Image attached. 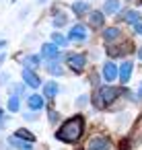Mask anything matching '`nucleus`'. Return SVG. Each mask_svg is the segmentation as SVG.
<instances>
[{
  "mask_svg": "<svg viewBox=\"0 0 142 150\" xmlns=\"http://www.w3.org/2000/svg\"><path fill=\"white\" fill-rule=\"evenodd\" d=\"M103 23H105V15H103L101 11H91V13H89V27H91L93 31L101 29Z\"/></svg>",
  "mask_w": 142,
  "mask_h": 150,
  "instance_id": "1a4fd4ad",
  "label": "nucleus"
},
{
  "mask_svg": "<svg viewBox=\"0 0 142 150\" xmlns=\"http://www.w3.org/2000/svg\"><path fill=\"white\" fill-rule=\"evenodd\" d=\"M48 117H50V123H58V119H60L58 111H54V109H50V111H48Z\"/></svg>",
  "mask_w": 142,
  "mask_h": 150,
  "instance_id": "b1692460",
  "label": "nucleus"
},
{
  "mask_svg": "<svg viewBox=\"0 0 142 150\" xmlns=\"http://www.w3.org/2000/svg\"><path fill=\"white\" fill-rule=\"evenodd\" d=\"M52 25H54V29H62V27H66L68 25V17H66V13H56L54 15V19H52Z\"/></svg>",
  "mask_w": 142,
  "mask_h": 150,
  "instance_id": "6ab92c4d",
  "label": "nucleus"
},
{
  "mask_svg": "<svg viewBox=\"0 0 142 150\" xmlns=\"http://www.w3.org/2000/svg\"><path fill=\"white\" fill-rule=\"evenodd\" d=\"M132 70H134V64H132L130 60H126V62L119 66V80H121L124 84L130 82V78H132Z\"/></svg>",
  "mask_w": 142,
  "mask_h": 150,
  "instance_id": "ddd939ff",
  "label": "nucleus"
},
{
  "mask_svg": "<svg viewBox=\"0 0 142 150\" xmlns=\"http://www.w3.org/2000/svg\"><path fill=\"white\" fill-rule=\"evenodd\" d=\"M138 21H142V13L140 11H126V15H124V23H128V25H136Z\"/></svg>",
  "mask_w": 142,
  "mask_h": 150,
  "instance_id": "a211bd4d",
  "label": "nucleus"
},
{
  "mask_svg": "<svg viewBox=\"0 0 142 150\" xmlns=\"http://www.w3.org/2000/svg\"><path fill=\"white\" fill-rule=\"evenodd\" d=\"M52 43H56L58 47H66L70 41H68V37H64L62 33H58V31H54L52 33Z\"/></svg>",
  "mask_w": 142,
  "mask_h": 150,
  "instance_id": "412c9836",
  "label": "nucleus"
},
{
  "mask_svg": "<svg viewBox=\"0 0 142 150\" xmlns=\"http://www.w3.org/2000/svg\"><path fill=\"white\" fill-rule=\"evenodd\" d=\"M41 58H43L45 62H54V60H62V54H60V47H58L56 43H52V41H48V43H43V45H41Z\"/></svg>",
  "mask_w": 142,
  "mask_h": 150,
  "instance_id": "39448f33",
  "label": "nucleus"
},
{
  "mask_svg": "<svg viewBox=\"0 0 142 150\" xmlns=\"http://www.w3.org/2000/svg\"><path fill=\"white\" fill-rule=\"evenodd\" d=\"M87 150H111V140L105 136H93L87 142Z\"/></svg>",
  "mask_w": 142,
  "mask_h": 150,
  "instance_id": "0eeeda50",
  "label": "nucleus"
},
{
  "mask_svg": "<svg viewBox=\"0 0 142 150\" xmlns=\"http://www.w3.org/2000/svg\"><path fill=\"white\" fill-rule=\"evenodd\" d=\"M101 78H103V80H105L107 84H111V82H113L115 78H119V68H117V66H115L113 62H109V60H107V62L103 64V70H101Z\"/></svg>",
  "mask_w": 142,
  "mask_h": 150,
  "instance_id": "423d86ee",
  "label": "nucleus"
},
{
  "mask_svg": "<svg viewBox=\"0 0 142 150\" xmlns=\"http://www.w3.org/2000/svg\"><path fill=\"white\" fill-rule=\"evenodd\" d=\"M136 99H138V101H142V82H140V86H138V93H136Z\"/></svg>",
  "mask_w": 142,
  "mask_h": 150,
  "instance_id": "cd10ccee",
  "label": "nucleus"
},
{
  "mask_svg": "<svg viewBox=\"0 0 142 150\" xmlns=\"http://www.w3.org/2000/svg\"><path fill=\"white\" fill-rule=\"evenodd\" d=\"M121 93H126V88H119V86H109V84H105V86H101L97 93H95V97H93V105L97 107V109H103V107H107V105H111Z\"/></svg>",
  "mask_w": 142,
  "mask_h": 150,
  "instance_id": "f03ea898",
  "label": "nucleus"
},
{
  "mask_svg": "<svg viewBox=\"0 0 142 150\" xmlns=\"http://www.w3.org/2000/svg\"><path fill=\"white\" fill-rule=\"evenodd\" d=\"M15 136H17V138H21V140H25V142H29V144H33V142H35V136H33L29 129H25V127L17 129V132H15Z\"/></svg>",
  "mask_w": 142,
  "mask_h": 150,
  "instance_id": "4be33fe9",
  "label": "nucleus"
},
{
  "mask_svg": "<svg viewBox=\"0 0 142 150\" xmlns=\"http://www.w3.org/2000/svg\"><path fill=\"white\" fill-rule=\"evenodd\" d=\"M9 144H11L13 148H19V150H33V144L21 140V138H17V136H9Z\"/></svg>",
  "mask_w": 142,
  "mask_h": 150,
  "instance_id": "dca6fc26",
  "label": "nucleus"
},
{
  "mask_svg": "<svg viewBox=\"0 0 142 150\" xmlns=\"http://www.w3.org/2000/svg\"><path fill=\"white\" fill-rule=\"evenodd\" d=\"M4 45H6V41H4V39H0V50H2Z\"/></svg>",
  "mask_w": 142,
  "mask_h": 150,
  "instance_id": "2f4dec72",
  "label": "nucleus"
},
{
  "mask_svg": "<svg viewBox=\"0 0 142 150\" xmlns=\"http://www.w3.org/2000/svg\"><path fill=\"white\" fill-rule=\"evenodd\" d=\"M27 105H29L31 111L37 113V111H41V109L45 107V99H43V95H37V93H35V95H29V97H27Z\"/></svg>",
  "mask_w": 142,
  "mask_h": 150,
  "instance_id": "f8f14e48",
  "label": "nucleus"
},
{
  "mask_svg": "<svg viewBox=\"0 0 142 150\" xmlns=\"http://www.w3.org/2000/svg\"><path fill=\"white\" fill-rule=\"evenodd\" d=\"M6 107H9V111H11V113H17V111H19V107H21V103H19V97H17V95H11V97H9V103H6Z\"/></svg>",
  "mask_w": 142,
  "mask_h": 150,
  "instance_id": "5701e85b",
  "label": "nucleus"
},
{
  "mask_svg": "<svg viewBox=\"0 0 142 150\" xmlns=\"http://www.w3.org/2000/svg\"><path fill=\"white\" fill-rule=\"evenodd\" d=\"M138 58H140V62H142V45L138 47Z\"/></svg>",
  "mask_w": 142,
  "mask_h": 150,
  "instance_id": "7c9ffc66",
  "label": "nucleus"
},
{
  "mask_svg": "<svg viewBox=\"0 0 142 150\" xmlns=\"http://www.w3.org/2000/svg\"><path fill=\"white\" fill-rule=\"evenodd\" d=\"M119 39H121V29H119V27H109V29L103 31V41H105V43L113 45V43H117Z\"/></svg>",
  "mask_w": 142,
  "mask_h": 150,
  "instance_id": "9d476101",
  "label": "nucleus"
},
{
  "mask_svg": "<svg viewBox=\"0 0 142 150\" xmlns=\"http://www.w3.org/2000/svg\"><path fill=\"white\" fill-rule=\"evenodd\" d=\"M82 132H84V117L82 115H74V117L66 119L60 125V129L56 132V140L66 142V144H74V142L80 140Z\"/></svg>",
  "mask_w": 142,
  "mask_h": 150,
  "instance_id": "f257e3e1",
  "label": "nucleus"
},
{
  "mask_svg": "<svg viewBox=\"0 0 142 150\" xmlns=\"http://www.w3.org/2000/svg\"><path fill=\"white\" fill-rule=\"evenodd\" d=\"M39 64H41V56H37V54H29L25 58V68H29V70H35Z\"/></svg>",
  "mask_w": 142,
  "mask_h": 150,
  "instance_id": "aec40b11",
  "label": "nucleus"
},
{
  "mask_svg": "<svg viewBox=\"0 0 142 150\" xmlns=\"http://www.w3.org/2000/svg\"><path fill=\"white\" fill-rule=\"evenodd\" d=\"M134 31H136L138 35H142V21H138V23L134 25Z\"/></svg>",
  "mask_w": 142,
  "mask_h": 150,
  "instance_id": "bb28decb",
  "label": "nucleus"
},
{
  "mask_svg": "<svg viewBox=\"0 0 142 150\" xmlns=\"http://www.w3.org/2000/svg\"><path fill=\"white\" fill-rule=\"evenodd\" d=\"M43 2H48V0H39V4H43Z\"/></svg>",
  "mask_w": 142,
  "mask_h": 150,
  "instance_id": "473e14b6",
  "label": "nucleus"
},
{
  "mask_svg": "<svg viewBox=\"0 0 142 150\" xmlns=\"http://www.w3.org/2000/svg\"><path fill=\"white\" fill-rule=\"evenodd\" d=\"M21 76H23V84H25V86H29V88H39V86H41V78L35 74V70L23 68Z\"/></svg>",
  "mask_w": 142,
  "mask_h": 150,
  "instance_id": "6e6552de",
  "label": "nucleus"
},
{
  "mask_svg": "<svg viewBox=\"0 0 142 150\" xmlns=\"http://www.w3.org/2000/svg\"><path fill=\"white\" fill-rule=\"evenodd\" d=\"M72 13L76 17H84V15L91 13V4L87 2V0H76V2L72 4Z\"/></svg>",
  "mask_w": 142,
  "mask_h": 150,
  "instance_id": "4468645a",
  "label": "nucleus"
},
{
  "mask_svg": "<svg viewBox=\"0 0 142 150\" xmlns=\"http://www.w3.org/2000/svg\"><path fill=\"white\" fill-rule=\"evenodd\" d=\"M23 117H25V121H35V119H37V113H35V111H31V113H25Z\"/></svg>",
  "mask_w": 142,
  "mask_h": 150,
  "instance_id": "a878e982",
  "label": "nucleus"
},
{
  "mask_svg": "<svg viewBox=\"0 0 142 150\" xmlns=\"http://www.w3.org/2000/svg\"><path fill=\"white\" fill-rule=\"evenodd\" d=\"M2 119H4V111L0 109V125H2Z\"/></svg>",
  "mask_w": 142,
  "mask_h": 150,
  "instance_id": "c756f323",
  "label": "nucleus"
},
{
  "mask_svg": "<svg viewBox=\"0 0 142 150\" xmlns=\"http://www.w3.org/2000/svg\"><path fill=\"white\" fill-rule=\"evenodd\" d=\"M45 70L52 74V76H62L64 74V68L60 64V60H54V62H45Z\"/></svg>",
  "mask_w": 142,
  "mask_h": 150,
  "instance_id": "f3484780",
  "label": "nucleus"
},
{
  "mask_svg": "<svg viewBox=\"0 0 142 150\" xmlns=\"http://www.w3.org/2000/svg\"><path fill=\"white\" fill-rule=\"evenodd\" d=\"M4 60H6V54H0V66L4 64Z\"/></svg>",
  "mask_w": 142,
  "mask_h": 150,
  "instance_id": "c85d7f7f",
  "label": "nucleus"
},
{
  "mask_svg": "<svg viewBox=\"0 0 142 150\" xmlns=\"http://www.w3.org/2000/svg\"><path fill=\"white\" fill-rule=\"evenodd\" d=\"M66 64H68V68L72 72L80 74L84 70V66H87V56L84 54H68L66 56Z\"/></svg>",
  "mask_w": 142,
  "mask_h": 150,
  "instance_id": "7ed1b4c3",
  "label": "nucleus"
},
{
  "mask_svg": "<svg viewBox=\"0 0 142 150\" xmlns=\"http://www.w3.org/2000/svg\"><path fill=\"white\" fill-rule=\"evenodd\" d=\"M89 103V95H80L78 99H76V107H84Z\"/></svg>",
  "mask_w": 142,
  "mask_h": 150,
  "instance_id": "393cba45",
  "label": "nucleus"
},
{
  "mask_svg": "<svg viewBox=\"0 0 142 150\" xmlns=\"http://www.w3.org/2000/svg\"><path fill=\"white\" fill-rule=\"evenodd\" d=\"M121 11V2L119 0H105L103 2V8H101V13L105 15V17H113V15H117Z\"/></svg>",
  "mask_w": 142,
  "mask_h": 150,
  "instance_id": "9b49d317",
  "label": "nucleus"
},
{
  "mask_svg": "<svg viewBox=\"0 0 142 150\" xmlns=\"http://www.w3.org/2000/svg\"><path fill=\"white\" fill-rule=\"evenodd\" d=\"M58 93H60V86H58V82H54V80H48V82L43 84V97H45V99H54Z\"/></svg>",
  "mask_w": 142,
  "mask_h": 150,
  "instance_id": "2eb2a0df",
  "label": "nucleus"
},
{
  "mask_svg": "<svg viewBox=\"0 0 142 150\" xmlns=\"http://www.w3.org/2000/svg\"><path fill=\"white\" fill-rule=\"evenodd\" d=\"M87 39H89V33H87V27H84L82 23H76V25L70 27V31H68V41L82 43V41H87Z\"/></svg>",
  "mask_w": 142,
  "mask_h": 150,
  "instance_id": "20e7f679",
  "label": "nucleus"
}]
</instances>
